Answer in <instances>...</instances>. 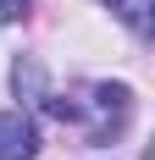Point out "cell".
<instances>
[{
  "instance_id": "obj_1",
  "label": "cell",
  "mask_w": 155,
  "mask_h": 160,
  "mask_svg": "<svg viewBox=\"0 0 155 160\" xmlns=\"http://www.w3.org/2000/svg\"><path fill=\"white\" fill-rule=\"evenodd\" d=\"M39 155V132L22 111H6L0 116V160H33Z\"/></svg>"
},
{
  "instance_id": "obj_2",
  "label": "cell",
  "mask_w": 155,
  "mask_h": 160,
  "mask_svg": "<svg viewBox=\"0 0 155 160\" xmlns=\"http://www.w3.org/2000/svg\"><path fill=\"white\" fill-rule=\"evenodd\" d=\"M111 11H116V17H122V22H127V28H150V11H155V0H111Z\"/></svg>"
},
{
  "instance_id": "obj_3",
  "label": "cell",
  "mask_w": 155,
  "mask_h": 160,
  "mask_svg": "<svg viewBox=\"0 0 155 160\" xmlns=\"http://www.w3.org/2000/svg\"><path fill=\"white\" fill-rule=\"evenodd\" d=\"M17 17H28V0H0V22H17Z\"/></svg>"
}]
</instances>
